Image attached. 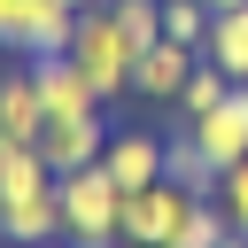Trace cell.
<instances>
[{"instance_id":"cell-18","label":"cell","mask_w":248,"mask_h":248,"mask_svg":"<svg viewBox=\"0 0 248 248\" xmlns=\"http://www.w3.org/2000/svg\"><path fill=\"white\" fill-rule=\"evenodd\" d=\"M8 155H16V140H8V124H0V163H8Z\"/></svg>"},{"instance_id":"cell-15","label":"cell","mask_w":248,"mask_h":248,"mask_svg":"<svg viewBox=\"0 0 248 248\" xmlns=\"http://www.w3.org/2000/svg\"><path fill=\"white\" fill-rule=\"evenodd\" d=\"M225 93H232V78H225L217 62H194V78L178 85V101H170V108H178V124H194V116H209Z\"/></svg>"},{"instance_id":"cell-14","label":"cell","mask_w":248,"mask_h":248,"mask_svg":"<svg viewBox=\"0 0 248 248\" xmlns=\"http://www.w3.org/2000/svg\"><path fill=\"white\" fill-rule=\"evenodd\" d=\"M225 240H232V217L217 209V194H194L186 217H178V240H170V248H225Z\"/></svg>"},{"instance_id":"cell-22","label":"cell","mask_w":248,"mask_h":248,"mask_svg":"<svg viewBox=\"0 0 248 248\" xmlns=\"http://www.w3.org/2000/svg\"><path fill=\"white\" fill-rule=\"evenodd\" d=\"M116 248H147V240H116Z\"/></svg>"},{"instance_id":"cell-16","label":"cell","mask_w":248,"mask_h":248,"mask_svg":"<svg viewBox=\"0 0 248 248\" xmlns=\"http://www.w3.org/2000/svg\"><path fill=\"white\" fill-rule=\"evenodd\" d=\"M163 39H178V46L202 54V39H209V8H202V0H163Z\"/></svg>"},{"instance_id":"cell-7","label":"cell","mask_w":248,"mask_h":248,"mask_svg":"<svg viewBox=\"0 0 248 248\" xmlns=\"http://www.w3.org/2000/svg\"><path fill=\"white\" fill-rule=\"evenodd\" d=\"M186 132L202 140V155H209L217 170H232V163L248 155V85H232V93H225V101H217L209 116H194Z\"/></svg>"},{"instance_id":"cell-4","label":"cell","mask_w":248,"mask_h":248,"mask_svg":"<svg viewBox=\"0 0 248 248\" xmlns=\"http://www.w3.org/2000/svg\"><path fill=\"white\" fill-rule=\"evenodd\" d=\"M70 31H78V8H62V0H0V46L23 62L70 54Z\"/></svg>"},{"instance_id":"cell-20","label":"cell","mask_w":248,"mask_h":248,"mask_svg":"<svg viewBox=\"0 0 248 248\" xmlns=\"http://www.w3.org/2000/svg\"><path fill=\"white\" fill-rule=\"evenodd\" d=\"M202 8H209V16H217V8H240V0H202Z\"/></svg>"},{"instance_id":"cell-11","label":"cell","mask_w":248,"mask_h":248,"mask_svg":"<svg viewBox=\"0 0 248 248\" xmlns=\"http://www.w3.org/2000/svg\"><path fill=\"white\" fill-rule=\"evenodd\" d=\"M0 124H8V140H16V147H31V140L46 132V101H39V78H31V62L0 70Z\"/></svg>"},{"instance_id":"cell-3","label":"cell","mask_w":248,"mask_h":248,"mask_svg":"<svg viewBox=\"0 0 248 248\" xmlns=\"http://www.w3.org/2000/svg\"><path fill=\"white\" fill-rule=\"evenodd\" d=\"M116 217H124V186L101 163L62 170V240L70 248H116Z\"/></svg>"},{"instance_id":"cell-8","label":"cell","mask_w":248,"mask_h":248,"mask_svg":"<svg viewBox=\"0 0 248 248\" xmlns=\"http://www.w3.org/2000/svg\"><path fill=\"white\" fill-rule=\"evenodd\" d=\"M101 170L132 194V186H155L163 178V132H140V124H124V132H108V147H101Z\"/></svg>"},{"instance_id":"cell-1","label":"cell","mask_w":248,"mask_h":248,"mask_svg":"<svg viewBox=\"0 0 248 248\" xmlns=\"http://www.w3.org/2000/svg\"><path fill=\"white\" fill-rule=\"evenodd\" d=\"M0 240L8 248H54L62 240V178L39 147H16L0 163Z\"/></svg>"},{"instance_id":"cell-19","label":"cell","mask_w":248,"mask_h":248,"mask_svg":"<svg viewBox=\"0 0 248 248\" xmlns=\"http://www.w3.org/2000/svg\"><path fill=\"white\" fill-rule=\"evenodd\" d=\"M62 8H78V16H85V8H101V0H62Z\"/></svg>"},{"instance_id":"cell-10","label":"cell","mask_w":248,"mask_h":248,"mask_svg":"<svg viewBox=\"0 0 248 248\" xmlns=\"http://www.w3.org/2000/svg\"><path fill=\"white\" fill-rule=\"evenodd\" d=\"M31 78H39V101H46V116H101V93L85 85V70H78L70 54H46V62H31Z\"/></svg>"},{"instance_id":"cell-13","label":"cell","mask_w":248,"mask_h":248,"mask_svg":"<svg viewBox=\"0 0 248 248\" xmlns=\"http://www.w3.org/2000/svg\"><path fill=\"white\" fill-rule=\"evenodd\" d=\"M202 62H217L232 85H248V8H217V16H209Z\"/></svg>"},{"instance_id":"cell-21","label":"cell","mask_w":248,"mask_h":248,"mask_svg":"<svg viewBox=\"0 0 248 248\" xmlns=\"http://www.w3.org/2000/svg\"><path fill=\"white\" fill-rule=\"evenodd\" d=\"M225 248H248V232H232V240H225Z\"/></svg>"},{"instance_id":"cell-5","label":"cell","mask_w":248,"mask_h":248,"mask_svg":"<svg viewBox=\"0 0 248 248\" xmlns=\"http://www.w3.org/2000/svg\"><path fill=\"white\" fill-rule=\"evenodd\" d=\"M186 186L155 178V186H132L124 194V217H116V240H147V248H170L178 240V217H186Z\"/></svg>"},{"instance_id":"cell-17","label":"cell","mask_w":248,"mask_h":248,"mask_svg":"<svg viewBox=\"0 0 248 248\" xmlns=\"http://www.w3.org/2000/svg\"><path fill=\"white\" fill-rule=\"evenodd\" d=\"M217 209L232 217V232H248V155H240V163L217 178Z\"/></svg>"},{"instance_id":"cell-12","label":"cell","mask_w":248,"mask_h":248,"mask_svg":"<svg viewBox=\"0 0 248 248\" xmlns=\"http://www.w3.org/2000/svg\"><path fill=\"white\" fill-rule=\"evenodd\" d=\"M163 178H170V186H186V194H217V178H225V170H217V163L202 155V140L178 124V132H163Z\"/></svg>"},{"instance_id":"cell-2","label":"cell","mask_w":248,"mask_h":248,"mask_svg":"<svg viewBox=\"0 0 248 248\" xmlns=\"http://www.w3.org/2000/svg\"><path fill=\"white\" fill-rule=\"evenodd\" d=\"M70 62L85 70V85H93L101 101L132 93V62H140V46H132V39H124V23L108 16V0L78 16V31H70Z\"/></svg>"},{"instance_id":"cell-6","label":"cell","mask_w":248,"mask_h":248,"mask_svg":"<svg viewBox=\"0 0 248 248\" xmlns=\"http://www.w3.org/2000/svg\"><path fill=\"white\" fill-rule=\"evenodd\" d=\"M39 155H46V170L62 178V170H85V163H101V147H108V124L101 116H46V132L31 140Z\"/></svg>"},{"instance_id":"cell-9","label":"cell","mask_w":248,"mask_h":248,"mask_svg":"<svg viewBox=\"0 0 248 248\" xmlns=\"http://www.w3.org/2000/svg\"><path fill=\"white\" fill-rule=\"evenodd\" d=\"M194 46H178V39H155V46H140V62H132V93H147V101H178V85L194 78Z\"/></svg>"},{"instance_id":"cell-23","label":"cell","mask_w":248,"mask_h":248,"mask_svg":"<svg viewBox=\"0 0 248 248\" xmlns=\"http://www.w3.org/2000/svg\"><path fill=\"white\" fill-rule=\"evenodd\" d=\"M0 248H8V240H0Z\"/></svg>"}]
</instances>
